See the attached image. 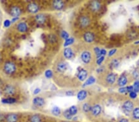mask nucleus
<instances>
[{
    "mask_svg": "<svg viewBox=\"0 0 139 122\" xmlns=\"http://www.w3.org/2000/svg\"><path fill=\"white\" fill-rule=\"evenodd\" d=\"M18 119V117L15 114H8L6 117V120L7 122H16Z\"/></svg>",
    "mask_w": 139,
    "mask_h": 122,
    "instance_id": "nucleus-20",
    "label": "nucleus"
},
{
    "mask_svg": "<svg viewBox=\"0 0 139 122\" xmlns=\"http://www.w3.org/2000/svg\"><path fill=\"white\" fill-rule=\"evenodd\" d=\"M127 82L128 80L127 78L126 77V76L124 75H122L119 78L118 81H117V85L121 87H124L127 83Z\"/></svg>",
    "mask_w": 139,
    "mask_h": 122,
    "instance_id": "nucleus-17",
    "label": "nucleus"
},
{
    "mask_svg": "<svg viewBox=\"0 0 139 122\" xmlns=\"http://www.w3.org/2000/svg\"><path fill=\"white\" fill-rule=\"evenodd\" d=\"M33 104L38 107H42L45 105V101L43 98L41 97H36L33 99Z\"/></svg>",
    "mask_w": 139,
    "mask_h": 122,
    "instance_id": "nucleus-11",
    "label": "nucleus"
},
{
    "mask_svg": "<svg viewBox=\"0 0 139 122\" xmlns=\"http://www.w3.org/2000/svg\"><path fill=\"white\" fill-rule=\"evenodd\" d=\"M84 39L87 43H91L95 40V35L93 33L88 32L84 35Z\"/></svg>",
    "mask_w": 139,
    "mask_h": 122,
    "instance_id": "nucleus-12",
    "label": "nucleus"
},
{
    "mask_svg": "<svg viewBox=\"0 0 139 122\" xmlns=\"http://www.w3.org/2000/svg\"><path fill=\"white\" fill-rule=\"evenodd\" d=\"M17 30L20 32H25L28 29V27H27V25L26 24V23L24 22H21L18 24L17 26Z\"/></svg>",
    "mask_w": 139,
    "mask_h": 122,
    "instance_id": "nucleus-18",
    "label": "nucleus"
},
{
    "mask_svg": "<svg viewBox=\"0 0 139 122\" xmlns=\"http://www.w3.org/2000/svg\"><path fill=\"white\" fill-rule=\"evenodd\" d=\"M96 82V79L94 77H92V76H91V77H90L88 78L85 81V83L84 84L83 86H90V85H93V84L95 83Z\"/></svg>",
    "mask_w": 139,
    "mask_h": 122,
    "instance_id": "nucleus-22",
    "label": "nucleus"
},
{
    "mask_svg": "<svg viewBox=\"0 0 139 122\" xmlns=\"http://www.w3.org/2000/svg\"><path fill=\"white\" fill-rule=\"evenodd\" d=\"M101 107L100 104H95L94 106L91 107V112L94 116L97 117L101 113Z\"/></svg>",
    "mask_w": 139,
    "mask_h": 122,
    "instance_id": "nucleus-6",
    "label": "nucleus"
},
{
    "mask_svg": "<svg viewBox=\"0 0 139 122\" xmlns=\"http://www.w3.org/2000/svg\"><path fill=\"white\" fill-rule=\"evenodd\" d=\"M69 111L70 114H71L72 116H74L77 114V113L78 112V109L76 106H72L69 109Z\"/></svg>",
    "mask_w": 139,
    "mask_h": 122,
    "instance_id": "nucleus-28",
    "label": "nucleus"
},
{
    "mask_svg": "<svg viewBox=\"0 0 139 122\" xmlns=\"http://www.w3.org/2000/svg\"><path fill=\"white\" fill-rule=\"evenodd\" d=\"M40 91H41L40 88H36V89H35L34 91H33V94H35V95L36 94H38L40 93Z\"/></svg>",
    "mask_w": 139,
    "mask_h": 122,
    "instance_id": "nucleus-42",
    "label": "nucleus"
},
{
    "mask_svg": "<svg viewBox=\"0 0 139 122\" xmlns=\"http://www.w3.org/2000/svg\"><path fill=\"white\" fill-rule=\"evenodd\" d=\"M133 88L134 91L135 93L139 92V80H136L133 85Z\"/></svg>",
    "mask_w": 139,
    "mask_h": 122,
    "instance_id": "nucleus-30",
    "label": "nucleus"
},
{
    "mask_svg": "<svg viewBox=\"0 0 139 122\" xmlns=\"http://www.w3.org/2000/svg\"><path fill=\"white\" fill-rule=\"evenodd\" d=\"M10 14L12 16L14 17H17L21 14V10L20 7L17 6H13L11 7L10 11Z\"/></svg>",
    "mask_w": 139,
    "mask_h": 122,
    "instance_id": "nucleus-14",
    "label": "nucleus"
},
{
    "mask_svg": "<svg viewBox=\"0 0 139 122\" xmlns=\"http://www.w3.org/2000/svg\"><path fill=\"white\" fill-rule=\"evenodd\" d=\"M53 72L51 70H48L45 72V76L47 78H51L53 77Z\"/></svg>",
    "mask_w": 139,
    "mask_h": 122,
    "instance_id": "nucleus-33",
    "label": "nucleus"
},
{
    "mask_svg": "<svg viewBox=\"0 0 139 122\" xmlns=\"http://www.w3.org/2000/svg\"><path fill=\"white\" fill-rule=\"evenodd\" d=\"M88 76V72L86 70L81 69L77 74V78L81 82H84L87 79Z\"/></svg>",
    "mask_w": 139,
    "mask_h": 122,
    "instance_id": "nucleus-7",
    "label": "nucleus"
},
{
    "mask_svg": "<svg viewBox=\"0 0 139 122\" xmlns=\"http://www.w3.org/2000/svg\"><path fill=\"white\" fill-rule=\"evenodd\" d=\"M119 122H129V120L126 118H121Z\"/></svg>",
    "mask_w": 139,
    "mask_h": 122,
    "instance_id": "nucleus-46",
    "label": "nucleus"
},
{
    "mask_svg": "<svg viewBox=\"0 0 139 122\" xmlns=\"http://www.w3.org/2000/svg\"><path fill=\"white\" fill-rule=\"evenodd\" d=\"M100 54L101 56H105V55L106 54V51L105 49H101L100 50Z\"/></svg>",
    "mask_w": 139,
    "mask_h": 122,
    "instance_id": "nucleus-43",
    "label": "nucleus"
},
{
    "mask_svg": "<svg viewBox=\"0 0 139 122\" xmlns=\"http://www.w3.org/2000/svg\"><path fill=\"white\" fill-rule=\"evenodd\" d=\"M63 54L65 58H66L67 59H71L74 56V52H73L72 49L70 48H65L64 49Z\"/></svg>",
    "mask_w": 139,
    "mask_h": 122,
    "instance_id": "nucleus-9",
    "label": "nucleus"
},
{
    "mask_svg": "<svg viewBox=\"0 0 139 122\" xmlns=\"http://www.w3.org/2000/svg\"><path fill=\"white\" fill-rule=\"evenodd\" d=\"M4 119H5V117H4V115H3V114H0V121H3Z\"/></svg>",
    "mask_w": 139,
    "mask_h": 122,
    "instance_id": "nucleus-47",
    "label": "nucleus"
},
{
    "mask_svg": "<svg viewBox=\"0 0 139 122\" xmlns=\"http://www.w3.org/2000/svg\"><path fill=\"white\" fill-rule=\"evenodd\" d=\"M119 92L120 93H125L127 92V87H121V88L119 89L118 90Z\"/></svg>",
    "mask_w": 139,
    "mask_h": 122,
    "instance_id": "nucleus-37",
    "label": "nucleus"
},
{
    "mask_svg": "<svg viewBox=\"0 0 139 122\" xmlns=\"http://www.w3.org/2000/svg\"><path fill=\"white\" fill-rule=\"evenodd\" d=\"M35 19L36 22L39 24H43L46 21V17L45 15L42 14H40L36 15Z\"/></svg>",
    "mask_w": 139,
    "mask_h": 122,
    "instance_id": "nucleus-21",
    "label": "nucleus"
},
{
    "mask_svg": "<svg viewBox=\"0 0 139 122\" xmlns=\"http://www.w3.org/2000/svg\"><path fill=\"white\" fill-rule=\"evenodd\" d=\"M100 49L99 48H98V47H96V48H94V51H95V54L96 56H97V57L98 58L101 57V54H100Z\"/></svg>",
    "mask_w": 139,
    "mask_h": 122,
    "instance_id": "nucleus-34",
    "label": "nucleus"
},
{
    "mask_svg": "<svg viewBox=\"0 0 139 122\" xmlns=\"http://www.w3.org/2000/svg\"><path fill=\"white\" fill-rule=\"evenodd\" d=\"M16 67L14 64H13L11 62H8L4 64V70L5 72L7 74H12L16 71Z\"/></svg>",
    "mask_w": 139,
    "mask_h": 122,
    "instance_id": "nucleus-3",
    "label": "nucleus"
},
{
    "mask_svg": "<svg viewBox=\"0 0 139 122\" xmlns=\"http://www.w3.org/2000/svg\"><path fill=\"white\" fill-rule=\"evenodd\" d=\"M27 9H28V11L30 13L34 14L39 12V6L37 4L35 3H32L29 4Z\"/></svg>",
    "mask_w": 139,
    "mask_h": 122,
    "instance_id": "nucleus-8",
    "label": "nucleus"
},
{
    "mask_svg": "<svg viewBox=\"0 0 139 122\" xmlns=\"http://www.w3.org/2000/svg\"><path fill=\"white\" fill-rule=\"evenodd\" d=\"M51 113L53 115H54L55 116H59L61 114L60 108L57 106H54L51 110Z\"/></svg>",
    "mask_w": 139,
    "mask_h": 122,
    "instance_id": "nucleus-25",
    "label": "nucleus"
},
{
    "mask_svg": "<svg viewBox=\"0 0 139 122\" xmlns=\"http://www.w3.org/2000/svg\"><path fill=\"white\" fill-rule=\"evenodd\" d=\"M134 104L131 100H128L125 101L123 105V109L124 112L126 114V115H130L131 112H132L133 109H134Z\"/></svg>",
    "mask_w": 139,
    "mask_h": 122,
    "instance_id": "nucleus-1",
    "label": "nucleus"
},
{
    "mask_svg": "<svg viewBox=\"0 0 139 122\" xmlns=\"http://www.w3.org/2000/svg\"><path fill=\"white\" fill-rule=\"evenodd\" d=\"M16 92V89L13 85H8L4 88V93L7 95H13Z\"/></svg>",
    "mask_w": 139,
    "mask_h": 122,
    "instance_id": "nucleus-16",
    "label": "nucleus"
},
{
    "mask_svg": "<svg viewBox=\"0 0 139 122\" xmlns=\"http://www.w3.org/2000/svg\"><path fill=\"white\" fill-rule=\"evenodd\" d=\"M30 122H42V118L38 114H34L30 118Z\"/></svg>",
    "mask_w": 139,
    "mask_h": 122,
    "instance_id": "nucleus-23",
    "label": "nucleus"
},
{
    "mask_svg": "<svg viewBox=\"0 0 139 122\" xmlns=\"http://www.w3.org/2000/svg\"><path fill=\"white\" fill-rule=\"evenodd\" d=\"M74 39L73 38H69L66 39L64 43V46L66 47L68 46L72 45V44L74 43Z\"/></svg>",
    "mask_w": 139,
    "mask_h": 122,
    "instance_id": "nucleus-29",
    "label": "nucleus"
},
{
    "mask_svg": "<svg viewBox=\"0 0 139 122\" xmlns=\"http://www.w3.org/2000/svg\"><path fill=\"white\" fill-rule=\"evenodd\" d=\"M132 91H134V88L132 86H129L127 87V92L131 93Z\"/></svg>",
    "mask_w": 139,
    "mask_h": 122,
    "instance_id": "nucleus-41",
    "label": "nucleus"
},
{
    "mask_svg": "<svg viewBox=\"0 0 139 122\" xmlns=\"http://www.w3.org/2000/svg\"><path fill=\"white\" fill-rule=\"evenodd\" d=\"M101 3L98 1H94L90 3V9L92 11L97 12L100 10Z\"/></svg>",
    "mask_w": 139,
    "mask_h": 122,
    "instance_id": "nucleus-13",
    "label": "nucleus"
},
{
    "mask_svg": "<svg viewBox=\"0 0 139 122\" xmlns=\"http://www.w3.org/2000/svg\"><path fill=\"white\" fill-rule=\"evenodd\" d=\"M11 25V21L10 20H6L4 22V25L5 27H8Z\"/></svg>",
    "mask_w": 139,
    "mask_h": 122,
    "instance_id": "nucleus-40",
    "label": "nucleus"
},
{
    "mask_svg": "<svg viewBox=\"0 0 139 122\" xmlns=\"http://www.w3.org/2000/svg\"><path fill=\"white\" fill-rule=\"evenodd\" d=\"M132 115L133 118L137 120H139V107H135L133 109Z\"/></svg>",
    "mask_w": 139,
    "mask_h": 122,
    "instance_id": "nucleus-24",
    "label": "nucleus"
},
{
    "mask_svg": "<svg viewBox=\"0 0 139 122\" xmlns=\"http://www.w3.org/2000/svg\"><path fill=\"white\" fill-rule=\"evenodd\" d=\"M133 76H134V77L135 78L137 79L139 78V73L138 72L137 70H135L133 72Z\"/></svg>",
    "mask_w": 139,
    "mask_h": 122,
    "instance_id": "nucleus-39",
    "label": "nucleus"
},
{
    "mask_svg": "<svg viewBox=\"0 0 139 122\" xmlns=\"http://www.w3.org/2000/svg\"><path fill=\"white\" fill-rule=\"evenodd\" d=\"M104 60H105V56H101V57L98 58L97 60V64L98 65L101 64V63L103 62Z\"/></svg>",
    "mask_w": 139,
    "mask_h": 122,
    "instance_id": "nucleus-35",
    "label": "nucleus"
},
{
    "mask_svg": "<svg viewBox=\"0 0 139 122\" xmlns=\"http://www.w3.org/2000/svg\"><path fill=\"white\" fill-rule=\"evenodd\" d=\"M129 96L131 99H135L136 97H137V93L134 92V91H132V92L129 93Z\"/></svg>",
    "mask_w": 139,
    "mask_h": 122,
    "instance_id": "nucleus-36",
    "label": "nucleus"
},
{
    "mask_svg": "<svg viewBox=\"0 0 139 122\" xmlns=\"http://www.w3.org/2000/svg\"><path fill=\"white\" fill-rule=\"evenodd\" d=\"M79 24L82 27H87L90 24V19L87 16H82L79 19Z\"/></svg>",
    "mask_w": 139,
    "mask_h": 122,
    "instance_id": "nucleus-5",
    "label": "nucleus"
},
{
    "mask_svg": "<svg viewBox=\"0 0 139 122\" xmlns=\"http://www.w3.org/2000/svg\"><path fill=\"white\" fill-rule=\"evenodd\" d=\"M116 51H117L116 49H113L110 50L109 53H108V56H109V57L113 56L116 53Z\"/></svg>",
    "mask_w": 139,
    "mask_h": 122,
    "instance_id": "nucleus-38",
    "label": "nucleus"
},
{
    "mask_svg": "<svg viewBox=\"0 0 139 122\" xmlns=\"http://www.w3.org/2000/svg\"><path fill=\"white\" fill-rule=\"evenodd\" d=\"M53 7L56 10H61L64 6V3L62 1H59V0H56L54 1L53 3Z\"/></svg>",
    "mask_w": 139,
    "mask_h": 122,
    "instance_id": "nucleus-15",
    "label": "nucleus"
},
{
    "mask_svg": "<svg viewBox=\"0 0 139 122\" xmlns=\"http://www.w3.org/2000/svg\"><path fill=\"white\" fill-rule=\"evenodd\" d=\"M138 43H139V41H138V42H135V44H138Z\"/></svg>",
    "mask_w": 139,
    "mask_h": 122,
    "instance_id": "nucleus-48",
    "label": "nucleus"
},
{
    "mask_svg": "<svg viewBox=\"0 0 139 122\" xmlns=\"http://www.w3.org/2000/svg\"><path fill=\"white\" fill-rule=\"evenodd\" d=\"M61 36L62 38L64 39L65 40L66 39L69 38V35L68 33L67 32L64 31V30H62L61 32Z\"/></svg>",
    "mask_w": 139,
    "mask_h": 122,
    "instance_id": "nucleus-32",
    "label": "nucleus"
},
{
    "mask_svg": "<svg viewBox=\"0 0 139 122\" xmlns=\"http://www.w3.org/2000/svg\"><path fill=\"white\" fill-rule=\"evenodd\" d=\"M63 115H64V117L66 119H68V120H71L72 118V116L71 114H70L69 111V109L66 110L64 111V112Z\"/></svg>",
    "mask_w": 139,
    "mask_h": 122,
    "instance_id": "nucleus-31",
    "label": "nucleus"
},
{
    "mask_svg": "<svg viewBox=\"0 0 139 122\" xmlns=\"http://www.w3.org/2000/svg\"><path fill=\"white\" fill-rule=\"evenodd\" d=\"M91 108V106L88 103L83 104V105H82V110L85 112H88L89 111H90Z\"/></svg>",
    "mask_w": 139,
    "mask_h": 122,
    "instance_id": "nucleus-26",
    "label": "nucleus"
},
{
    "mask_svg": "<svg viewBox=\"0 0 139 122\" xmlns=\"http://www.w3.org/2000/svg\"><path fill=\"white\" fill-rule=\"evenodd\" d=\"M66 96H71L74 95V93L71 91H67V92L66 93Z\"/></svg>",
    "mask_w": 139,
    "mask_h": 122,
    "instance_id": "nucleus-44",
    "label": "nucleus"
},
{
    "mask_svg": "<svg viewBox=\"0 0 139 122\" xmlns=\"http://www.w3.org/2000/svg\"><path fill=\"white\" fill-rule=\"evenodd\" d=\"M87 96V92L85 89L80 90L77 94V99L80 101H82V100H84Z\"/></svg>",
    "mask_w": 139,
    "mask_h": 122,
    "instance_id": "nucleus-19",
    "label": "nucleus"
},
{
    "mask_svg": "<svg viewBox=\"0 0 139 122\" xmlns=\"http://www.w3.org/2000/svg\"><path fill=\"white\" fill-rule=\"evenodd\" d=\"M81 60L85 64H90L92 59V54L89 51H84L82 52L80 56Z\"/></svg>",
    "mask_w": 139,
    "mask_h": 122,
    "instance_id": "nucleus-2",
    "label": "nucleus"
},
{
    "mask_svg": "<svg viewBox=\"0 0 139 122\" xmlns=\"http://www.w3.org/2000/svg\"><path fill=\"white\" fill-rule=\"evenodd\" d=\"M138 66H139V62H138Z\"/></svg>",
    "mask_w": 139,
    "mask_h": 122,
    "instance_id": "nucleus-49",
    "label": "nucleus"
},
{
    "mask_svg": "<svg viewBox=\"0 0 139 122\" xmlns=\"http://www.w3.org/2000/svg\"><path fill=\"white\" fill-rule=\"evenodd\" d=\"M49 39L50 41H54L55 40V36L54 35H50L49 36Z\"/></svg>",
    "mask_w": 139,
    "mask_h": 122,
    "instance_id": "nucleus-45",
    "label": "nucleus"
},
{
    "mask_svg": "<svg viewBox=\"0 0 139 122\" xmlns=\"http://www.w3.org/2000/svg\"><path fill=\"white\" fill-rule=\"evenodd\" d=\"M116 80V75L113 73H109L105 77V82L109 85H112Z\"/></svg>",
    "mask_w": 139,
    "mask_h": 122,
    "instance_id": "nucleus-4",
    "label": "nucleus"
},
{
    "mask_svg": "<svg viewBox=\"0 0 139 122\" xmlns=\"http://www.w3.org/2000/svg\"><path fill=\"white\" fill-rule=\"evenodd\" d=\"M16 99L10 97V98L3 99L1 102H2V103H3V104H10L15 103H16Z\"/></svg>",
    "mask_w": 139,
    "mask_h": 122,
    "instance_id": "nucleus-27",
    "label": "nucleus"
},
{
    "mask_svg": "<svg viewBox=\"0 0 139 122\" xmlns=\"http://www.w3.org/2000/svg\"><path fill=\"white\" fill-rule=\"evenodd\" d=\"M57 71L60 73H64L68 69V64L64 62H60L56 66Z\"/></svg>",
    "mask_w": 139,
    "mask_h": 122,
    "instance_id": "nucleus-10",
    "label": "nucleus"
}]
</instances>
